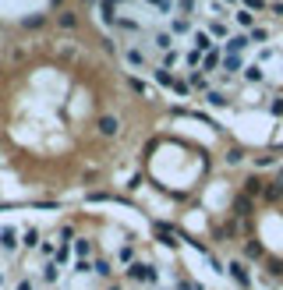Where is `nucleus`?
<instances>
[{
    "label": "nucleus",
    "mask_w": 283,
    "mask_h": 290,
    "mask_svg": "<svg viewBox=\"0 0 283 290\" xmlns=\"http://www.w3.org/2000/svg\"><path fill=\"white\" fill-rule=\"evenodd\" d=\"M57 244L39 226H0V290H85L103 280L85 258L64 269L53 258Z\"/></svg>",
    "instance_id": "obj_1"
},
{
    "label": "nucleus",
    "mask_w": 283,
    "mask_h": 290,
    "mask_svg": "<svg viewBox=\"0 0 283 290\" xmlns=\"http://www.w3.org/2000/svg\"><path fill=\"white\" fill-rule=\"evenodd\" d=\"M124 61L135 64V68H145V53H142L138 46H128V50H124Z\"/></svg>",
    "instance_id": "obj_2"
},
{
    "label": "nucleus",
    "mask_w": 283,
    "mask_h": 290,
    "mask_svg": "<svg viewBox=\"0 0 283 290\" xmlns=\"http://www.w3.org/2000/svg\"><path fill=\"white\" fill-rule=\"evenodd\" d=\"M244 46H251V39H248L244 32H237V36L227 43V50H230V53H237V50H244Z\"/></svg>",
    "instance_id": "obj_3"
},
{
    "label": "nucleus",
    "mask_w": 283,
    "mask_h": 290,
    "mask_svg": "<svg viewBox=\"0 0 283 290\" xmlns=\"http://www.w3.org/2000/svg\"><path fill=\"white\" fill-rule=\"evenodd\" d=\"M152 78H156L159 85H170V89H174V74L166 71V68H152Z\"/></svg>",
    "instance_id": "obj_4"
},
{
    "label": "nucleus",
    "mask_w": 283,
    "mask_h": 290,
    "mask_svg": "<svg viewBox=\"0 0 283 290\" xmlns=\"http://www.w3.org/2000/svg\"><path fill=\"white\" fill-rule=\"evenodd\" d=\"M234 21H237V25H241V28H248V25H255V14H251V11H244V7H241V11H237V14H234Z\"/></svg>",
    "instance_id": "obj_5"
},
{
    "label": "nucleus",
    "mask_w": 283,
    "mask_h": 290,
    "mask_svg": "<svg viewBox=\"0 0 283 290\" xmlns=\"http://www.w3.org/2000/svg\"><path fill=\"white\" fill-rule=\"evenodd\" d=\"M99 131H103L106 138H110V135H117V117H103V121H99Z\"/></svg>",
    "instance_id": "obj_6"
},
{
    "label": "nucleus",
    "mask_w": 283,
    "mask_h": 290,
    "mask_svg": "<svg viewBox=\"0 0 283 290\" xmlns=\"http://www.w3.org/2000/svg\"><path fill=\"white\" fill-rule=\"evenodd\" d=\"M230 273H234V280H237V283H244V287H248V269H244L241 262H230Z\"/></svg>",
    "instance_id": "obj_7"
},
{
    "label": "nucleus",
    "mask_w": 283,
    "mask_h": 290,
    "mask_svg": "<svg viewBox=\"0 0 283 290\" xmlns=\"http://www.w3.org/2000/svg\"><path fill=\"white\" fill-rule=\"evenodd\" d=\"M209 32L216 36V39H227V36H230V25H227V21H212Z\"/></svg>",
    "instance_id": "obj_8"
},
{
    "label": "nucleus",
    "mask_w": 283,
    "mask_h": 290,
    "mask_svg": "<svg viewBox=\"0 0 283 290\" xmlns=\"http://www.w3.org/2000/svg\"><path fill=\"white\" fill-rule=\"evenodd\" d=\"M212 46V39H209V32H195V50L202 53V50H209Z\"/></svg>",
    "instance_id": "obj_9"
},
{
    "label": "nucleus",
    "mask_w": 283,
    "mask_h": 290,
    "mask_svg": "<svg viewBox=\"0 0 283 290\" xmlns=\"http://www.w3.org/2000/svg\"><path fill=\"white\" fill-rule=\"evenodd\" d=\"M206 99H209L212 106H223V103H227V96H223L219 89H209V92H206Z\"/></svg>",
    "instance_id": "obj_10"
},
{
    "label": "nucleus",
    "mask_w": 283,
    "mask_h": 290,
    "mask_svg": "<svg viewBox=\"0 0 283 290\" xmlns=\"http://www.w3.org/2000/svg\"><path fill=\"white\" fill-rule=\"evenodd\" d=\"M266 198H269V202H280L283 198V184H269V188H266Z\"/></svg>",
    "instance_id": "obj_11"
},
{
    "label": "nucleus",
    "mask_w": 283,
    "mask_h": 290,
    "mask_svg": "<svg viewBox=\"0 0 283 290\" xmlns=\"http://www.w3.org/2000/svg\"><path fill=\"white\" fill-rule=\"evenodd\" d=\"M177 61H181V53H177V50H166V53H163V68H166V71H170Z\"/></svg>",
    "instance_id": "obj_12"
},
{
    "label": "nucleus",
    "mask_w": 283,
    "mask_h": 290,
    "mask_svg": "<svg viewBox=\"0 0 283 290\" xmlns=\"http://www.w3.org/2000/svg\"><path fill=\"white\" fill-rule=\"evenodd\" d=\"M188 85H191V89H206V85H209V78H206L202 71H195V74H191V81H188Z\"/></svg>",
    "instance_id": "obj_13"
},
{
    "label": "nucleus",
    "mask_w": 283,
    "mask_h": 290,
    "mask_svg": "<svg viewBox=\"0 0 283 290\" xmlns=\"http://www.w3.org/2000/svg\"><path fill=\"white\" fill-rule=\"evenodd\" d=\"M219 57H223L219 50H216V53H206V61H202V68H206V71H212V68L219 64Z\"/></svg>",
    "instance_id": "obj_14"
},
{
    "label": "nucleus",
    "mask_w": 283,
    "mask_h": 290,
    "mask_svg": "<svg viewBox=\"0 0 283 290\" xmlns=\"http://www.w3.org/2000/svg\"><path fill=\"white\" fill-rule=\"evenodd\" d=\"M244 78H248V81H262V68H259V64H251V68L244 71Z\"/></svg>",
    "instance_id": "obj_15"
},
{
    "label": "nucleus",
    "mask_w": 283,
    "mask_h": 290,
    "mask_svg": "<svg viewBox=\"0 0 283 290\" xmlns=\"http://www.w3.org/2000/svg\"><path fill=\"white\" fill-rule=\"evenodd\" d=\"M244 188H248V195H259V191H262V181H259V177H248Z\"/></svg>",
    "instance_id": "obj_16"
},
{
    "label": "nucleus",
    "mask_w": 283,
    "mask_h": 290,
    "mask_svg": "<svg viewBox=\"0 0 283 290\" xmlns=\"http://www.w3.org/2000/svg\"><path fill=\"white\" fill-rule=\"evenodd\" d=\"M266 269H269L273 276H280V273H283V262H280V258H269V262H266Z\"/></svg>",
    "instance_id": "obj_17"
},
{
    "label": "nucleus",
    "mask_w": 283,
    "mask_h": 290,
    "mask_svg": "<svg viewBox=\"0 0 283 290\" xmlns=\"http://www.w3.org/2000/svg\"><path fill=\"white\" fill-rule=\"evenodd\" d=\"M74 248H78V255H89V241H85V237H78V244H74Z\"/></svg>",
    "instance_id": "obj_18"
},
{
    "label": "nucleus",
    "mask_w": 283,
    "mask_h": 290,
    "mask_svg": "<svg viewBox=\"0 0 283 290\" xmlns=\"http://www.w3.org/2000/svg\"><path fill=\"white\" fill-rule=\"evenodd\" d=\"M259 255H262V248H259V244L251 241V244H248V258H259Z\"/></svg>",
    "instance_id": "obj_19"
},
{
    "label": "nucleus",
    "mask_w": 283,
    "mask_h": 290,
    "mask_svg": "<svg viewBox=\"0 0 283 290\" xmlns=\"http://www.w3.org/2000/svg\"><path fill=\"white\" fill-rule=\"evenodd\" d=\"M177 7H181V11L188 14V11H195V0H177Z\"/></svg>",
    "instance_id": "obj_20"
},
{
    "label": "nucleus",
    "mask_w": 283,
    "mask_h": 290,
    "mask_svg": "<svg viewBox=\"0 0 283 290\" xmlns=\"http://www.w3.org/2000/svg\"><path fill=\"white\" fill-rule=\"evenodd\" d=\"M61 25L64 28H74V14H61Z\"/></svg>",
    "instance_id": "obj_21"
}]
</instances>
